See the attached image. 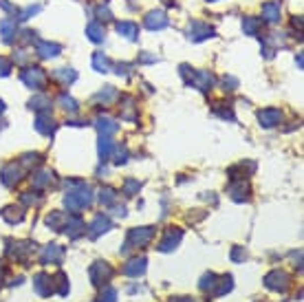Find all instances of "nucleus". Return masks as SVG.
Here are the masks:
<instances>
[{
	"mask_svg": "<svg viewBox=\"0 0 304 302\" xmlns=\"http://www.w3.org/2000/svg\"><path fill=\"white\" fill-rule=\"evenodd\" d=\"M117 34H121L123 38H128V40H137L139 27H137L135 22H117Z\"/></svg>",
	"mask_w": 304,
	"mask_h": 302,
	"instance_id": "obj_5",
	"label": "nucleus"
},
{
	"mask_svg": "<svg viewBox=\"0 0 304 302\" xmlns=\"http://www.w3.org/2000/svg\"><path fill=\"white\" fill-rule=\"evenodd\" d=\"M53 77L60 79L62 84H71L75 77H77V75H75V71H71V69H58V71L53 73Z\"/></svg>",
	"mask_w": 304,
	"mask_h": 302,
	"instance_id": "obj_12",
	"label": "nucleus"
},
{
	"mask_svg": "<svg viewBox=\"0 0 304 302\" xmlns=\"http://www.w3.org/2000/svg\"><path fill=\"white\" fill-rule=\"evenodd\" d=\"M115 95H117V91H115V88H113V86H108V88H106V93L102 91V93H99V95H95V100H97V102H111Z\"/></svg>",
	"mask_w": 304,
	"mask_h": 302,
	"instance_id": "obj_14",
	"label": "nucleus"
},
{
	"mask_svg": "<svg viewBox=\"0 0 304 302\" xmlns=\"http://www.w3.org/2000/svg\"><path fill=\"white\" fill-rule=\"evenodd\" d=\"M243 29H245V34L256 36V34H258V29H260V22L256 20V18H245V20H243Z\"/></svg>",
	"mask_w": 304,
	"mask_h": 302,
	"instance_id": "obj_13",
	"label": "nucleus"
},
{
	"mask_svg": "<svg viewBox=\"0 0 304 302\" xmlns=\"http://www.w3.org/2000/svg\"><path fill=\"white\" fill-rule=\"evenodd\" d=\"M212 36H214V29H212V27L203 25V22H198V20H194L192 25L188 27V38H190L192 42L207 40V38H212Z\"/></svg>",
	"mask_w": 304,
	"mask_h": 302,
	"instance_id": "obj_1",
	"label": "nucleus"
},
{
	"mask_svg": "<svg viewBox=\"0 0 304 302\" xmlns=\"http://www.w3.org/2000/svg\"><path fill=\"white\" fill-rule=\"evenodd\" d=\"M93 67H95V71H99V73H106V71H111V60H108L104 53H95L93 55Z\"/></svg>",
	"mask_w": 304,
	"mask_h": 302,
	"instance_id": "obj_8",
	"label": "nucleus"
},
{
	"mask_svg": "<svg viewBox=\"0 0 304 302\" xmlns=\"http://www.w3.org/2000/svg\"><path fill=\"white\" fill-rule=\"evenodd\" d=\"M263 20L275 25L280 20V2H265L263 4Z\"/></svg>",
	"mask_w": 304,
	"mask_h": 302,
	"instance_id": "obj_4",
	"label": "nucleus"
},
{
	"mask_svg": "<svg viewBox=\"0 0 304 302\" xmlns=\"http://www.w3.org/2000/svg\"><path fill=\"white\" fill-rule=\"evenodd\" d=\"M38 11H40V7H29V9H27V11L20 16V20H27V18H31L33 13H38Z\"/></svg>",
	"mask_w": 304,
	"mask_h": 302,
	"instance_id": "obj_18",
	"label": "nucleus"
},
{
	"mask_svg": "<svg viewBox=\"0 0 304 302\" xmlns=\"http://www.w3.org/2000/svg\"><path fill=\"white\" fill-rule=\"evenodd\" d=\"M86 36L91 38L93 42H102L104 40V27L97 25V22H91V25L86 27Z\"/></svg>",
	"mask_w": 304,
	"mask_h": 302,
	"instance_id": "obj_10",
	"label": "nucleus"
},
{
	"mask_svg": "<svg viewBox=\"0 0 304 302\" xmlns=\"http://www.w3.org/2000/svg\"><path fill=\"white\" fill-rule=\"evenodd\" d=\"M163 2H165V4H172V2H174V0H163Z\"/></svg>",
	"mask_w": 304,
	"mask_h": 302,
	"instance_id": "obj_20",
	"label": "nucleus"
},
{
	"mask_svg": "<svg viewBox=\"0 0 304 302\" xmlns=\"http://www.w3.org/2000/svg\"><path fill=\"white\" fill-rule=\"evenodd\" d=\"M278 119H280V113L273 111V108L260 113V121H263V126H275L278 124Z\"/></svg>",
	"mask_w": 304,
	"mask_h": 302,
	"instance_id": "obj_9",
	"label": "nucleus"
},
{
	"mask_svg": "<svg viewBox=\"0 0 304 302\" xmlns=\"http://www.w3.org/2000/svg\"><path fill=\"white\" fill-rule=\"evenodd\" d=\"M210 2H216V0H210Z\"/></svg>",
	"mask_w": 304,
	"mask_h": 302,
	"instance_id": "obj_22",
	"label": "nucleus"
},
{
	"mask_svg": "<svg viewBox=\"0 0 304 302\" xmlns=\"http://www.w3.org/2000/svg\"><path fill=\"white\" fill-rule=\"evenodd\" d=\"M9 71H11V62L0 58V75H9Z\"/></svg>",
	"mask_w": 304,
	"mask_h": 302,
	"instance_id": "obj_16",
	"label": "nucleus"
},
{
	"mask_svg": "<svg viewBox=\"0 0 304 302\" xmlns=\"http://www.w3.org/2000/svg\"><path fill=\"white\" fill-rule=\"evenodd\" d=\"M168 16H165L163 11H150L148 16H146V27L152 31H156V29H165L168 27Z\"/></svg>",
	"mask_w": 304,
	"mask_h": 302,
	"instance_id": "obj_3",
	"label": "nucleus"
},
{
	"mask_svg": "<svg viewBox=\"0 0 304 302\" xmlns=\"http://www.w3.org/2000/svg\"><path fill=\"white\" fill-rule=\"evenodd\" d=\"M0 113H2V102H0Z\"/></svg>",
	"mask_w": 304,
	"mask_h": 302,
	"instance_id": "obj_21",
	"label": "nucleus"
},
{
	"mask_svg": "<svg viewBox=\"0 0 304 302\" xmlns=\"http://www.w3.org/2000/svg\"><path fill=\"white\" fill-rule=\"evenodd\" d=\"M0 29H2V38H4V42H11V40H13V36H16V22H11V20H2V22H0Z\"/></svg>",
	"mask_w": 304,
	"mask_h": 302,
	"instance_id": "obj_11",
	"label": "nucleus"
},
{
	"mask_svg": "<svg viewBox=\"0 0 304 302\" xmlns=\"http://www.w3.org/2000/svg\"><path fill=\"white\" fill-rule=\"evenodd\" d=\"M99 130H104V133H115V130H117V126L113 124L111 119H106V121H104V119H99Z\"/></svg>",
	"mask_w": 304,
	"mask_h": 302,
	"instance_id": "obj_15",
	"label": "nucleus"
},
{
	"mask_svg": "<svg viewBox=\"0 0 304 302\" xmlns=\"http://www.w3.org/2000/svg\"><path fill=\"white\" fill-rule=\"evenodd\" d=\"M97 16H104V20H108V18H111V11H108V9H104V7H99L97 9Z\"/></svg>",
	"mask_w": 304,
	"mask_h": 302,
	"instance_id": "obj_19",
	"label": "nucleus"
},
{
	"mask_svg": "<svg viewBox=\"0 0 304 302\" xmlns=\"http://www.w3.org/2000/svg\"><path fill=\"white\" fill-rule=\"evenodd\" d=\"M22 82H25L27 86H31V88H40L42 84L46 82V75H44V71L42 69H29V71L22 73Z\"/></svg>",
	"mask_w": 304,
	"mask_h": 302,
	"instance_id": "obj_2",
	"label": "nucleus"
},
{
	"mask_svg": "<svg viewBox=\"0 0 304 302\" xmlns=\"http://www.w3.org/2000/svg\"><path fill=\"white\" fill-rule=\"evenodd\" d=\"M190 82H194L198 88H201V91H207V88L212 86L214 79H212L210 73H205V71H198V73H192V79H190Z\"/></svg>",
	"mask_w": 304,
	"mask_h": 302,
	"instance_id": "obj_7",
	"label": "nucleus"
},
{
	"mask_svg": "<svg viewBox=\"0 0 304 302\" xmlns=\"http://www.w3.org/2000/svg\"><path fill=\"white\" fill-rule=\"evenodd\" d=\"M62 104H64V108H66V111H75V108H77V106H75V102L73 100H71V97H62V100H60Z\"/></svg>",
	"mask_w": 304,
	"mask_h": 302,
	"instance_id": "obj_17",
	"label": "nucleus"
},
{
	"mask_svg": "<svg viewBox=\"0 0 304 302\" xmlns=\"http://www.w3.org/2000/svg\"><path fill=\"white\" fill-rule=\"evenodd\" d=\"M38 55L40 58H55V55H60V44H51V42H38Z\"/></svg>",
	"mask_w": 304,
	"mask_h": 302,
	"instance_id": "obj_6",
	"label": "nucleus"
}]
</instances>
